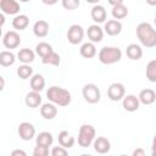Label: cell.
Here are the masks:
<instances>
[{"label": "cell", "instance_id": "obj_41", "mask_svg": "<svg viewBox=\"0 0 156 156\" xmlns=\"http://www.w3.org/2000/svg\"><path fill=\"white\" fill-rule=\"evenodd\" d=\"M146 2H147L149 5H156V0H155V1H151V0H147Z\"/></svg>", "mask_w": 156, "mask_h": 156}, {"label": "cell", "instance_id": "obj_39", "mask_svg": "<svg viewBox=\"0 0 156 156\" xmlns=\"http://www.w3.org/2000/svg\"><path fill=\"white\" fill-rule=\"evenodd\" d=\"M121 2H123V0H116V1H112V0H110V1H108V4H110V5H112V6H116V5L121 4Z\"/></svg>", "mask_w": 156, "mask_h": 156}, {"label": "cell", "instance_id": "obj_38", "mask_svg": "<svg viewBox=\"0 0 156 156\" xmlns=\"http://www.w3.org/2000/svg\"><path fill=\"white\" fill-rule=\"evenodd\" d=\"M151 156H156V134L154 135L152 144H151Z\"/></svg>", "mask_w": 156, "mask_h": 156}, {"label": "cell", "instance_id": "obj_11", "mask_svg": "<svg viewBox=\"0 0 156 156\" xmlns=\"http://www.w3.org/2000/svg\"><path fill=\"white\" fill-rule=\"evenodd\" d=\"M87 35L91 43H100L104 38V28L99 24H91L87 29Z\"/></svg>", "mask_w": 156, "mask_h": 156}, {"label": "cell", "instance_id": "obj_9", "mask_svg": "<svg viewBox=\"0 0 156 156\" xmlns=\"http://www.w3.org/2000/svg\"><path fill=\"white\" fill-rule=\"evenodd\" d=\"M17 133L22 140L29 141L35 136V128L29 122H22V123H20V126L17 128Z\"/></svg>", "mask_w": 156, "mask_h": 156}, {"label": "cell", "instance_id": "obj_7", "mask_svg": "<svg viewBox=\"0 0 156 156\" xmlns=\"http://www.w3.org/2000/svg\"><path fill=\"white\" fill-rule=\"evenodd\" d=\"M126 96V88L122 83H112L108 88H107V98L111 101H119L123 100V98Z\"/></svg>", "mask_w": 156, "mask_h": 156}, {"label": "cell", "instance_id": "obj_3", "mask_svg": "<svg viewBox=\"0 0 156 156\" xmlns=\"http://www.w3.org/2000/svg\"><path fill=\"white\" fill-rule=\"evenodd\" d=\"M98 58L104 65H113L122 58V51L117 46H104L100 49Z\"/></svg>", "mask_w": 156, "mask_h": 156}, {"label": "cell", "instance_id": "obj_18", "mask_svg": "<svg viewBox=\"0 0 156 156\" xmlns=\"http://www.w3.org/2000/svg\"><path fill=\"white\" fill-rule=\"evenodd\" d=\"M138 98H139L140 104H143V105H152L156 101V93L152 89L146 88V89H143L139 93Z\"/></svg>", "mask_w": 156, "mask_h": 156}, {"label": "cell", "instance_id": "obj_24", "mask_svg": "<svg viewBox=\"0 0 156 156\" xmlns=\"http://www.w3.org/2000/svg\"><path fill=\"white\" fill-rule=\"evenodd\" d=\"M30 88L33 91L40 93L45 88V78L39 73L33 74V77L30 78Z\"/></svg>", "mask_w": 156, "mask_h": 156}, {"label": "cell", "instance_id": "obj_23", "mask_svg": "<svg viewBox=\"0 0 156 156\" xmlns=\"http://www.w3.org/2000/svg\"><path fill=\"white\" fill-rule=\"evenodd\" d=\"M96 48L94 45V43L91 41H87V43H83L80 49H79V54L80 56H83L84 58H93L95 55H96Z\"/></svg>", "mask_w": 156, "mask_h": 156}, {"label": "cell", "instance_id": "obj_25", "mask_svg": "<svg viewBox=\"0 0 156 156\" xmlns=\"http://www.w3.org/2000/svg\"><path fill=\"white\" fill-rule=\"evenodd\" d=\"M29 24V18L27 15H17L12 20V27L16 30H23L28 27Z\"/></svg>", "mask_w": 156, "mask_h": 156}, {"label": "cell", "instance_id": "obj_34", "mask_svg": "<svg viewBox=\"0 0 156 156\" xmlns=\"http://www.w3.org/2000/svg\"><path fill=\"white\" fill-rule=\"evenodd\" d=\"M80 5L79 0H62V6L66 10H76Z\"/></svg>", "mask_w": 156, "mask_h": 156}, {"label": "cell", "instance_id": "obj_27", "mask_svg": "<svg viewBox=\"0 0 156 156\" xmlns=\"http://www.w3.org/2000/svg\"><path fill=\"white\" fill-rule=\"evenodd\" d=\"M15 61H16V56L12 51L4 50L0 52V65L2 67H10L15 63Z\"/></svg>", "mask_w": 156, "mask_h": 156}, {"label": "cell", "instance_id": "obj_13", "mask_svg": "<svg viewBox=\"0 0 156 156\" xmlns=\"http://www.w3.org/2000/svg\"><path fill=\"white\" fill-rule=\"evenodd\" d=\"M93 146H94V150L100 155H105L111 150V143L105 136H98L94 140Z\"/></svg>", "mask_w": 156, "mask_h": 156}, {"label": "cell", "instance_id": "obj_28", "mask_svg": "<svg viewBox=\"0 0 156 156\" xmlns=\"http://www.w3.org/2000/svg\"><path fill=\"white\" fill-rule=\"evenodd\" d=\"M35 141L38 145H44V146H50L54 141V136L50 132H40L35 136Z\"/></svg>", "mask_w": 156, "mask_h": 156}, {"label": "cell", "instance_id": "obj_2", "mask_svg": "<svg viewBox=\"0 0 156 156\" xmlns=\"http://www.w3.org/2000/svg\"><path fill=\"white\" fill-rule=\"evenodd\" d=\"M46 98L50 102H52L54 105L61 106V107L68 106L72 100L71 93L67 89L56 87V85H52L46 90Z\"/></svg>", "mask_w": 156, "mask_h": 156}, {"label": "cell", "instance_id": "obj_15", "mask_svg": "<svg viewBox=\"0 0 156 156\" xmlns=\"http://www.w3.org/2000/svg\"><path fill=\"white\" fill-rule=\"evenodd\" d=\"M104 32L107 35H111V37L118 35L122 32V23L117 20H108V21L105 22Z\"/></svg>", "mask_w": 156, "mask_h": 156}, {"label": "cell", "instance_id": "obj_32", "mask_svg": "<svg viewBox=\"0 0 156 156\" xmlns=\"http://www.w3.org/2000/svg\"><path fill=\"white\" fill-rule=\"evenodd\" d=\"M17 76L23 80L28 79V78H32L33 77V68L29 65H21L17 68Z\"/></svg>", "mask_w": 156, "mask_h": 156}, {"label": "cell", "instance_id": "obj_29", "mask_svg": "<svg viewBox=\"0 0 156 156\" xmlns=\"http://www.w3.org/2000/svg\"><path fill=\"white\" fill-rule=\"evenodd\" d=\"M52 46L49 44V43H45V41H41V43H38L35 45V54L39 55L41 58L46 57L50 52H52Z\"/></svg>", "mask_w": 156, "mask_h": 156}, {"label": "cell", "instance_id": "obj_17", "mask_svg": "<svg viewBox=\"0 0 156 156\" xmlns=\"http://www.w3.org/2000/svg\"><path fill=\"white\" fill-rule=\"evenodd\" d=\"M40 115L44 119H54L57 116V107L52 102H46L40 106Z\"/></svg>", "mask_w": 156, "mask_h": 156}, {"label": "cell", "instance_id": "obj_12", "mask_svg": "<svg viewBox=\"0 0 156 156\" xmlns=\"http://www.w3.org/2000/svg\"><path fill=\"white\" fill-rule=\"evenodd\" d=\"M122 106L126 111L128 112H134V111H138L139 110V106H140V101H139V98H136L135 95L133 94H129V95H126L122 100Z\"/></svg>", "mask_w": 156, "mask_h": 156}, {"label": "cell", "instance_id": "obj_5", "mask_svg": "<svg viewBox=\"0 0 156 156\" xmlns=\"http://www.w3.org/2000/svg\"><path fill=\"white\" fill-rule=\"evenodd\" d=\"M82 94H83V98L84 100L88 102V104H98L101 99V93H100V89L98 88L96 84L94 83H88L83 87L82 89Z\"/></svg>", "mask_w": 156, "mask_h": 156}, {"label": "cell", "instance_id": "obj_22", "mask_svg": "<svg viewBox=\"0 0 156 156\" xmlns=\"http://www.w3.org/2000/svg\"><path fill=\"white\" fill-rule=\"evenodd\" d=\"M57 140H58V144H60V146H62V147H65V149H71V147H73V145H74V138L67 132V130H62V132H60L58 133V138H57Z\"/></svg>", "mask_w": 156, "mask_h": 156}, {"label": "cell", "instance_id": "obj_14", "mask_svg": "<svg viewBox=\"0 0 156 156\" xmlns=\"http://www.w3.org/2000/svg\"><path fill=\"white\" fill-rule=\"evenodd\" d=\"M90 16L93 18V21L98 24V23H104L106 21V17H107V12L105 10V7L102 5H94L91 7V11H90Z\"/></svg>", "mask_w": 156, "mask_h": 156}, {"label": "cell", "instance_id": "obj_35", "mask_svg": "<svg viewBox=\"0 0 156 156\" xmlns=\"http://www.w3.org/2000/svg\"><path fill=\"white\" fill-rule=\"evenodd\" d=\"M51 156H68V152H67V149L62 147V146H54L51 149Z\"/></svg>", "mask_w": 156, "mask_h": 156}, {"label": "cell", "instance_id": "obj_33", "mask_svg": "<svg viewBox=\"0 0 156 156\" xmlns=\"http://www.w3.org/2000/svg\"><path fill=\"white\" fill-rule=\"evenodd\" d=\"M33 156H49V146L37 144L33 149Z\"/></svg>", "mask_w": 156, "mask_h": 156}, {"label": "cell", "instance_id": "obj_42", "mask_svg": "<svg viewBox=\"0 0 156 156\" xmlns=\"http://www.w3.org/2000/svg\"><path fill=\"white\" fill-rule=\"evenodd\" d=\"M80 156H91V155H90V154H82Z\"/></svg>", "mask_w": 156, "mask_h": 156}, {"label": "cell", "instance_id": "obj_6", "mask_svg": "<svg viewBox=\"0 0 156 156\" xmlns=\"http://www.w3.org/2000/svg\"><path fill=\"white\" fill-rule=\"evenodd\" d=\"M84 38V29L79 24H72L67 29V40L72 45H78L83 41Z\"/></svg>", "mask_w": 156, "mask_h": 156}, {"label": "cell", "instance_id": "obj_19", "mask_svg": "<svg viewBox=\"0 0 156 156\" xmlns=\"http://www.w3.org/2000/svg\"><path fill=\"white\" fill-rule=\"evenodd\" d=\"M24 102H26L27 107H29V108H37V107H39L41 105V96H40L39 93L32 90V91H29L26 95Z\"/></svg>", "mask_w": 156, "mask_h": 156}, {"label": "cell", "instance_id": "obj_10", "mask_svg": "<svg viewBox=\"0 0 156 156\" xmlns=\"http://www.w3.org/2000/svg\"><path fill=\"white\" fill-rule=\"evenodd\" d=\"M0 9L4 15H16L20 12V4L16 0H0Z\"/></svg>", "mask_w": 156, "mask_h": 156}, {"label": "cell", "instance_id": "obj_8", "mask_svg": "<svg viewBox=\"0 0 156 156\" xmlns=\"http://www.w3.org/2000/svg\"><path fill=\"white\" fill-rule=\"evenodd\" d=\"M21 44V37L16 30H7L2 37V45L6 49H16Z\"/></svg>", "mask_w": 156, "mask_h": 156}, {"label": "cell", "instance_id": "obj_30", "mask_svg": "<svg viewBox=\"0 0 156 156\" xmlns=\"http://www.w3.org/2000/svg\"><path fill=\"white\" fill-rule=\"evenodd\" d=\"M41 62H43L44 65H51V66L57 67V66H60V63H61V57H60V55H58L57 52L52 51V52H50L46 57L41 58Z\"/></svg>", "mask_w": 156, "mask_h": 156}, {"label": "cell", "instance_id": "obj_1", "mask_svg": "<svg viewBox=\"0 0 156 156\" xmlns=\"http://www.w3.org/2000/svg\"><path fill=\"white\" fill-rule=\"evenodd\" d=\"M136 37L140 44L147 49L156 46V29L149 22H141L136 26Z\"/></svg>", "mask_w": 156, "mask_h": 156}, {"label": "cell", "instance_id": "obj_40", "mask_svg": "<svg viewBox=\"0 0 156 156\" xmlns=\"http://www.w3.org/2000/svg\"><path fill=\"white\" fill-rule=\"evenodd\" d=\"M0 80H1V88H0V89L2 90V89H4V85H5V82H4V77H0Z\"/></svg>", "mask_w": 156, "mask_h": 156}, {"label": "cell", "instance_id": "obj_16", "mask_svg": "<svg viewBox=\"0 0 156 156\" xmlns=\"http://www.w3.org/2000/svg\"><path fill=\"white\" fill-rule=\"evenodd\" d=\"M49 29H50V26L44 20H39L33 24V33L38 38H45L49 34Z\"/></svg>", "mask_w": 156, "mask_h": 156}, {"label": "cell", "instance_id": "obj_31", "mask_svg": "<svg viewBox=\"0 0 156 156\" xmlns=\"http://www.w3.org/2000/svg\"><path fill=\"white\" fill-rule=\"evenodd\" d=\"M146 78L149 82L156 83V60H151L146 65Z\"/></svg>", "mask_w": 156, "mask_h": 156}, {"label": "cell", "instance_id": "obj_37", "mask_svg": "<svg viewBox=\"0 0 156 156\" xmlns=\"http://www.w3.org/2000/svg\"><path fill=\"white\" fill-rule=\"evenodd\" d=\"M132 156H146V154H145L144 149H141V147H136V149L133 151Z\"/></svg>", "mask_w": 156, "mask_h": 156}, {"label": "cell", "instance_id": "obj_44", "mask_svg": "<svg viewBox=\"0 0 156 156\" xmlns=\"http://www.w3.org/2000/svg\"><path fill=\"white\" fill-rule=\"evenodd\" d=\"M119 156H127V155H119Z\"/></svg>", "mask_w": 156, "mask_h": 156}, {"label": "cell", "instance_id": "obj_21", "mask_svg": "<svg viewBox=\"0 0 156 156\" xmlns=\"http://www.w3.org/2000/svg\"><path fill=\"white\" fill-rule=\"evenodd\" d=\"M126 54L128 56V58L133 60V61H138L143 57V49L140 45L138 44H129L126 49Z\"/></svg>", "mask_w": 156, "mask_h": 156}, {"label": "cell", "instance_id": "obj_36", "mask_svg": "<svg viewBox=\"0 0 156 156\" xmlns=\"http://www.w3.org/2000/svg\"><path fill=\"white\" fill-rule=\"evenodd\" d=\"M10 156H27V152L22 149H15V150L11 151Z\"/></svg>", "mask_w": 156, "mask_h": 156}, {"label": "cell", "instance_id": "obj_20", "mask_svg": "<svg viewBox=\"0 0 156 156\" xmlns=\"http://www.w3.org/2000/svg\"><path fill=\"white\" fill-rule=\"evenodd\" d=\"M17 58H18L23 65H29L30 62L34 61V58H35V52H34L32 49H28V48L20 49V51L17 52Z\"/></svg>", "mask_w": 156, "mask_h": 156}, {"label": "cell", "instance_id": "obj_45", "mask_svg": "<svg viewBox=\"0 0 156 156\" xmlns=\"http://www.w3.org/2000/svg\"><path fill=\"white\" fill-rule=\"evenodd\" d=\"M155 16H156V13H155Z\"/></svg>", "mask_w": 156, "mask_h": 156}, {"label": "cell", "instance_id": "obj_26", "mask_svg": "<svg viewBox=\"0 0 156 156\" xmlns=\"http://www.w3.org/2000/svg\"><path fill=\"white\" fill-rule=\"evenodd\" d=\"M111 13H112L113 20H117V21H118V20H123V18H126L127 15H128V9H127V6L124 5V2H121V4L116 5V6H112Z\"/></svg>", "mask_w": 156, "mask_h": 156}, {"label": "cell", "instance_id": "obj_4", "mask_svg": "<svg viewBox=\"0 0 156 156\" xmlns=\"http://www.w3.org/2000/svg\"><path fill=\"white\" fill-rule=\"evenodd\" d=\"M96 139V130L91 124H82L78 130V144L82 147L90 146Z\"/></svg>", "mask_w": 156, "mask_h": 156}, {"label": "cell", "instance_id": "obj_43", "mask_svg": "<svg viewBox=\"0 0 156 156\" xmlns=\"http://www.w3.org/2000/svg\"><path fill=\"white\" fill-rule=\"evenodd\" d=\"M154 22H155V24H156V16H155V20H154Z\"/></svg>", "mask_w": 156, "mask_h": 156}]
</instances>
